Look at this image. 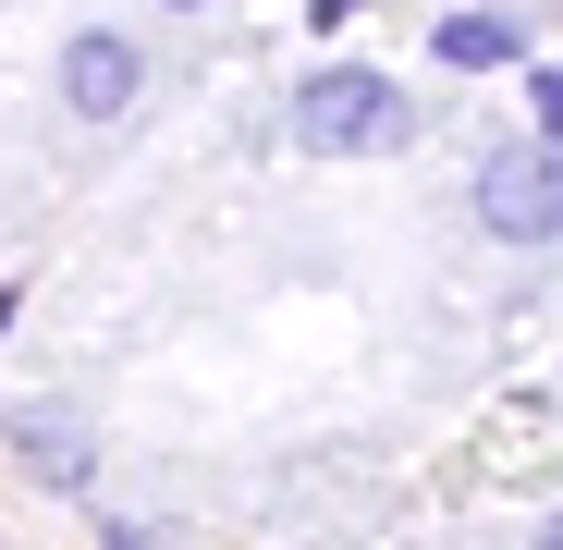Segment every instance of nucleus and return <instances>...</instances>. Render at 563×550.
<instances>
[{"mask_svg":"<svg viewBox=\"0 0 563 550\" xmlns=\"http://www.w3.org/2000/svg\"><path fill=\"white\" fill-rule=\"evenodd\" d=\"M478 221H490V245H551L563 233V159L551 147H490L478 159Z\"/></svg>","mask_w":563,"mask_h":550,"instance_id":"f03ea898","label":"nucleus"},{"mask_svg":"<svg viewBox=\"0 0 563 550\" xmlns=\"http://www.w3.org/2000/svg\"><path fill=\"white\" fill-rule=\"evenodd\" d=\"M527 99H539V135H551V159H563V74H527Z\"/></svg>","mask_w":563,"mask_h":550,"instance_id":"39448f33","label":"nucleus"},{"mask_svg":"<svg viewBox=\"0 0 563 550\" xmlns=\"http://www.w3.org/2000/svg\"><path fill=\"white\" fill-rule=\"evenodd\" d=\"M527 550H563V514H539V538H527Z\"/></svg>","mask_w":563,"mask_h":550,"instance_id":"423d86ee","label":"nucleus"},{"mask_svg":"<svg viewBox=\"0 0 563 550\" xmlns=\"http://www.w3.org/2000/svg\"><path fill=\"white\" fill-rule=\"evenodd\" d=\"M172 13H197V0H172Z\"/></svg>","mask_w":563,"mask_h":550,"instance_id":"0eeeda50","label":"nucleus"},{"mask_svg":"<svg viewBox=\"0 0 563 550\" xmlns=\"http://www.w3.org/2000/svg\"><path fill=\"white\" fill-rule=\"evenodd\" d=\"M295 135H307L319 159H380V147L417 135V111H405L393 74H367V61H319V74L295 86Z\"/></svg>","mask_w":563,"mask_h":550,"instance_id":"f257e3e1","label":"nucleus"},{"mask_svg":"<svg viewBox=\"0 0 563 550\" xmlns=\"http://www.w3.org/2000/svg\"><path fill=\"white\" fill-rule=\"evenodd\" d=\"M135 86H147V49H135L123 25H86V37L62 49V111H74V123H123Z\"/></svg>","mask_w":563,"mask_h":550,"instance_id":"7ed1b4c3","label":"nucleus"},{"mask_svg":"<svg viewBox=\"0 0 563 550\" xmlns=\"http://www.w3.org/2000/svg\"><path fill=\"white\" fill-rule=\"evenodd\" d=\"M429 49H441V61H453V74H503V61H515V49H527V37H515V25H503V13H453V25H441V37H429Z\"/></svg>","mask_w":563,"mask_h":550,"instance_id":"20e7f679","label":"nucleus"}]
</instances>
